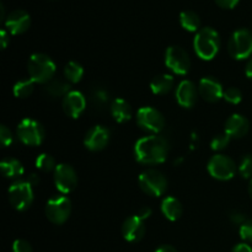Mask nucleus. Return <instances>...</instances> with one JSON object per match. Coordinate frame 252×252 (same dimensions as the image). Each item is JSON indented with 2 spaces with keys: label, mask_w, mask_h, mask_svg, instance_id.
<instances>
[{
  "label": "nucleus",
  "mask_w": 252,
  "mask_h": 252,
  "mask_svg": "<svg viewBox=\"0 0 252 252\" xmlns=\"http://www.w3.org/2000/svg\"><path fill=\"white\" fill-rule=\"evenodd\" d=\"M137 216L140 217V218H142L143 220H144V219L149 218V217L152 216V209L148 208V207H143V208L139 209V212H138Z\"/></svg>",
  "instance_id": "nucleus-39"
},
{
  "label": "nucleus",
  "mask_w": 252,
  "mask_h": 252,
  "mask_svg": "<svg viewBox=\"0 0 252 252\" xmlns=\"http://www.w3.org/2000/svg\"><path fill=\"white\" fill-rule=\"evenodd\" d=\"M182 212H184V208L179 199L175 197L164 198L161 203V213L164 214L165 218L171 221H176L181 218Z\"/></svg>",
  "instance_id": "nucleus-21"
},
{
  "label": "nucleus",
  "mask_w": 252,
  "mask_h": 252,
  "mask_svg": "<svg viewBox=\"0 0 252 252\" xmlns=\"http://www.w3.org/2000/svg\"><path fill=\"white\" fill-rule=\"evenodd\" d=\"M139 187L144 193L153 197H160L166 192L167 179L160 171L148 169L139 175Z\"/></svg>",
  "instance_id": "nucleus-4"
},
{
  "label": "nucleus",
  "mask_w": 252,
  "mask_h": 252,
  "mask_svg": "<svg viewBox=\"0 0 252 252\" xmlns=\"http://www.w3.org/2000/svg\"><path fill=\"white\" fill-rule=\"evenodd\" d=\"M12 252H33V251H32V246L30 245L29 241L24 240V239H17V240H15L14 245H12Z\"/></svg>",
  "instance_id": "nucleus-35"
},
{
  "label": "nucleus",
  "mask_w": 252,
  "mask_h": 252,
  "mask_svg": "<svg viewBox=\"0 0 252 252\" xmlns=\"http://www.w3.org/2000/svg\"><path fill=\"white\" fill-rule=\"evenodd\" d=\"M110 142V130L103 126H95L86 132L84 145L91 152H100L105 149Z\"/></svg>",
  "instance_id": "nucleus-13"
},
{
  "label": "nucleus",
  "mask_w": 252,
  "mask_h": 252,
  "mask_svg": "<svg viewBox=\"0 0 252 252\" xmlns=\"http://www.w3.org/2000/svg\"><path fill=\"white\" fill-rule=\"evenodd\" d=\"M0 169H1L2 175L6 179H19L25 172L21 162L17 159H12V158H7V159L2 160L0 162Z\"/></svg>",
  "instance_id": "nucleus-23"
},
{
  "label": "nucleus",
  "mask_w": 252,
  "mask_h": 252,
  "mask_svg": "<svg viewBox=\"0 0 252 252\" xmlns=\"http://www.w3.org/2000/svg\"><path fill=\"white\" fill-rule=\"evenodd\" d=\"M31 17L25 10H14L5 19V27L12 34H21L30 29Z\"/></svg>",
  "instance_id": "nucleus-16"
},
{
  "label": "nucleus",
  "mask_w": 252,
  "mask_h": 252,
  "mask_svg": "<svg viewBox=\"0 0 252 252\" xmlns=\"http://www.w3.org/2000/svg\"><path fill=\"white\" fill-rule=\"evenodd\" d=\"M229 54L236 61H244L252 54V33L249 30L240 29L231 34L228 43Z\"/></svg>",
  "instance_id": "nucleus-5"
},
{
  "label": "nucleus",
  "mask_w": 252,
  "mask_h": 252,
  "mask_svg": "<svg viewBox=\"0 0 252 252\" xmlns=\"http://www.w3.org/2000/svg\"><path fill=\"white\" fill-rule=\"evenodd\" d=\"M0 140H1L2 147H9V145L12 143V140H14L12 132L4 125L0 127Z\"/></svg>",
  "instance_id": "nucleus-33"
},
{
  "label": "nucleus",
  "mask_w": 252,
  "mask_h": 252,
  "mask_svg": "<svg viewBox=\"0 0 252 252\" xmlns=\"http://www.w3.org/2000/svg\"><path fill=\"white\" fill-rule=\"evenodd\" d=\"M198 94L196 85L192 81L182 80L176 89V100L182 107L192 108L196 105Z\"/></svg>",
  "instance_id": "nucleus-18"
},
{
  "label": "nucleus",
  "mask_w": 252,
  "mask_h": 252,
  "mask_svg": "<svg viewBox=\"0 0 252 252\" xmlns=\"http://www.w3.org/2000/svg\"><path fill=\"white\" fill-rule=\"evenodd\" d=\"M230 220L233 224L241 226L246 221V218L244 216V213H241L240 211H233L230 213Z\"/></svg>",
  "instance_id": "nucleus-36"
},
{
  "label": "nucleus",
  "mask_w": 252,
  "mask_h": 252,
  "mask_svg": "<svg viewBox=\"0 0 252 252\" xmlns=\"http://www.w3.org/2000/svg\"><path fill=\"white\" fill-rule=\"evenodd\" d=\"M93 101L95 106H103L108 101V94L102 89H97L93 93Z\"/></svg>",
  "instance_id": "nucleus-34"
},
{
  "label": "nucleus",
  "mask_w": 252,
  "mask_h": 252,
  "mask_svg": "<svg viewBox=\"0 0 252 252\" xmlns=\"http://www.w3.org/2000/svg\"><path fill=\"white\" fill-rule=\"evenodd\" d=\"M27 181L32 185V186H36V185L39 184V176L37 174H32L29 176V180Z\"/></svg>",
  "instance_id": "nucleus-42"
},
{
  "label": "nucleus",
  "mask_w": 252,
  "mask_h": 252,
  "mask_svg": "<svg viewBox=\"0 0 252 252\" xmlns=\"http://www.w3.org/2000/svg\"><path fill=\"white\" fill-rule=\"evenodd\" d=\"M239 233H240V236L243 240H245L246 243L252 244V219L246 220L245 223L240 226Z\"/></svg>",
  "instance_id": "nucleus-32"
},
{
  "label": "nucleus",
  "mask_w": 252,
  "mask_h": 252,
  "mask_svg": "<svg viewBox=\"0 0 252 252\" xmlns=\"http://www.w3.org/2000/svg\"><path fill=\"white\" fill-rule=\"evenodd\" d=\"M64 76L68 83H79L84 76V68L76 62H69L64 68Z\"/></svg>",
  "instance_id": "nucleus-26"
},
{
  "label": "nucleus",
  "mask_w": 252,
  "mask_h": 252,
  "mask_svg": "<svg viewBox=\"0 0 252 252\" xmlns=\"http://www.w3.org/2000/svg\"><path fill=\"white\" fill-rule=\"evenodd\" d=\"M44 135L46 133L41 123L32 118H25L17 126V137L29 147L41 145L44 140Z\"/></svg>",
  "instance_id": "nucleus-7"
},
{
  "label": "nucleus",
  "mask_w": 252,
  "mask_h": 252,
  "mask_svg": "<svg viewBox=\"0 0 252 252\" xmlns=\"http://www.w3.org/2000/svg\"><path fill=\"white\" fill-rule=\"evenodd\" d=\"M155 252H177V250L171 245H161L155 250Z\"/></svg>",
  "instance_id": "nucleus-41"
},
{
  "label": "nucleus",
  "mask_w": 252,
  "mask_h": 252,
  "mask_svg": "<svg viewBox=\"0 0 252 252\" xmlns=\"http://www.w3.org/2000/svg\"><path fill=\"white\" fill-rule=\"evenodd\" d=\"M230 139L231 138L229 137L225 132L221 133V134L216 135L211 142L212 150H214V152H220V150H224L226 147H228L229 143H230Z\"/></svg>",
  "instance_id": "nucleus-29"
},
{
  "label": "nucleus",
  "mask_w": 252,
  "mask_h": 252,
  "mask_svg": "<svg viewBox=\"0 0 252 252\" xmlns=\"http://www.w3.org/2000/svg\"><path fill=\"white\" fill-rule=\"evenodd\" d=\"M30 79L36 84H48L56 74V63L44 53H34L30 57L29 64Z\"/></svg>",
  "instance_id": "nucleus-3"
},
{
  "label": "nucleus",
  "mask_w": 252,
  "mask_h": 252,
  "mask_svg": "<svg viewBox=\"0 0 252 252\" xmlns=\"http://www.w3.org/2000/svg\"><path fill=\"white\" fill-rule=\"evenodd\" d=\"M193 48L197 56L203 61H212L220 48V37L212 27H203L196 33Z\"/></svg>",
  "instance_id": "nucleus-2"
},
{
  "label": "nucleus",
  "mask_w": 252,
  "mask_h": 252,
  "mask_svg": "<svg viewBox=\"0 0 252 252\" xmlns=\"http://www.w3.org/2000/svg\"><path fill=\"white\" fill-rule=\"evenodd\" d=\"M169 154V143L160 135H147L135 143L134 157L144 165L161 164Z\"/></svg>",
  "instance_id": "nucleus-1"
},
{
  "label": "nucleus",
  "mask_w": 252,
  "mask_h": 252,
  "mask_svg": "<svg viewBox=\"0 0 252 252\" xmlns=\"http://www.w3.org/2000/svg\"><path fill=\"white\" fill-rule=\"evenodd\" d=\"M70 85L69 83L63 80H51L48 84L44 86V91L47 95L52 96V97H65L69 93H70Z\"/></svg>",
  "instance_id": "nucleus-25"
},
{
  "label": "nucleus",
  "mask_w": 252,
  "mask_h": 252,
  "mask_svg": "<svg viewBox=\"0 0 252 252\" xmlns=\"http://www.w3.org/2000/svg\"><path fill=\"white\" fill-rule=\"evenodd\" d=\"M198 93L204 101L212 103L217 102L224 96L223 85L213 76H206V78L201 79L198 85Z\"/></svg>",
  "instance_id": "nucleus-14"
},
{
  "label": "nucleus",
  "mask_w": 252,
  "mask_h": 252,
  "mask_svg": "<svg viewBox=\"0 0 252 252\" xmlns=\"http://www.w3.org/2000/svg\"><path fill=\"white\" fill-rule=\"evenodd\" d=\"M216 2L223 9H233L238 5L239 0H216Z\"/></svg>",
  "instance_id": "nucleus-37"
},
{
  "label": "nucleus",
  "mask_w": 252,
  "mask_h": 252,
  "mask_svg": "<svg viewBox=\"0 0 252 252\" xmlns=\"http://www.w3.org/2000/svg\"><path fill=\"white\" fill-rule=\"evenodd\" d=\"M111 115L117 123H125L132 118V107L123 98H115L111 103Z\"/></svg>",
  "instance_id": "nucleus-20"
},
{
  "label": "nucleus",
  "mask_w": 252,
  "mask_h": 252,
  "mask_svg": "<svg viewBox=\"0 0 252 252\" xmlns=\"http://www.w3.org/2000/svg\"><path fill=\"white\" fill-rule=\"evenodd\" d=\"M144 220L138 216H132L122 224V235L128 243H138L144 238Z\"/></svg>",
  "instance_id": "nucleus-15"
},
{
  "label": "nucleus",
  "mask_w": 252,
  "mask_h": 252,
  "mask_svg": "<svg viewBox=\"0 0 252 252\" xmlns=\"http://www.w3.org/2000/svg\"><path fill=\"white\" fill-rule=\"evenodd\" d=\"M239 172L244 179H252V155L248 154L241 159Z\"/></svg>",
  "instance_id": "nucleus-30"
},
{
  "label": "nucleus",
  "mask_w": 252,
  "mask_h": 252,
  "mask_svg": "<svg viewBox=\"0 0 252 252\" xmlns=\"http://www.w3.org/2000/svg\"><path fill=\"white\" fill-rule=\"evenodd\" d=\"M165 65L174 74L186 75L191 66V58L182 47L170 46L165 53Z\"/></svg>",
  "instance_id": "nucleus-10"
},
{
  "label": "nucleus",
  "mask_w": 252,
  "mask_h": 252,
  "mask_svg": "<svg viewBox=\"0 0 252 252\" xmlns=\"http://www.w3.org/2000/svg\"><path fill=\"white\" fill-rule=\"evenodd\" d=\"M137 123L142 129L152 133H159L165 127V118L157 108L145 106L137 112Z\"/></svg>",
  "instance_id": "nucleus-11"
},
{
  "label": "nucleus",
  "mask_w": 252,
  "mask_h": 252,
  "mask_svg": "<svg viewBox=\"0 0 252 252\" xmlns=\"http://www.w3.org/2000/svg\"><path fill=\"white\" fill-rule=\"evenodd\" d=\"M34 84L31 79H25V80L17 81L14 85V95L19 98H26L33 93Z\"/></svg>",
  "instance_id": "nucleus-27"
},
{
  "label": "nucleus",
  "mask_w": 252,
  "mask_h": 252,
  "mask_svg": "<svg viewBox=\"0 0 252 252\" xmlns=\"http://www.w3.org/2000/svg\"><path fill=\"white\" fill-rule=\"evenodd\" d=\"M86 108V98L80 91H70L63 98V111L68 117L79 118Z\"/></svg>",
  "instance_id": "nucleus-17"
},
{
  "label": "nucleus",
  "mask_w": 252,
  "mask_h": 252,
  "mask_svg": "<svg viewBox=\"0 0 252 252\" xmlns=\"http://www.w3.org/2000/svg\"><path fill=\"white\" fill-rule=\"evenodd\" d=\"M46 216L51 223L62 225L68 220L71 212V202L65 196H54L46 204Z\"/></svg>",
  "instance_id": "nucleus-8"
},
{
  "label": "nucleus",
  "mask_w": 252,
  "mask_h": 252,
  "mask_svg": "<svg viewBox=\"0 0 252 252\" xmlns=\"http://www.w3.org/2000/svg\"><path fill=\"white\" fill-rule=\"evenodd\" d=\"M0 41H1L2 49L6 48L7 43H9V38H7V33L5 30H1V31H0Z\"/></svg>",
  "instance_id": "nucleus-40"
},
{
  "label": "nucleus",
  "mask_w": 252,
  "mask_h": 252,
  "mask_svg": "<svg viewBox=\"0 0 252 252\" xmlns=\"http://www.w3.org/2000/svg\"><path fill=\"white\" fill-rule=\"evenodd\" d=\"M54 184L57 189L62 193H70L75 189L78 185V176L76 172L70 165L59 164L54 170Z\"/></svg>",
  "instance_id": "nucleus-12"
},
{
  "label": "nucleus",
  "mask_w": 252,
  "mask_h": 252,
  "mask_svg": "<svg viewBox=\"0 0 252 252\" xmlns=\"http://www.w3.org/2000/svg\"><path fill=\"white\" fill-rule=\"evenodd\" d=\"M207 169L213 179L219 181H228L235 176L236 165L231 158L223 154H217L211 158Z\"/></svg>",
  "instance_id": "nucleus-9"
},
{
  "label": "nucleus",
  "mask_w": 252,
  "mask_h": 252,
  "mask_svg": "<svg viewBox=\"0 0 252 252\" xmlns=\"http://www.w3.org/2000/svg\"><path fill=\"white\" fill-rule=\"evenodd\" d=\"M245 73H246V75H248V78L252 79V58L250 59V61H249L248 65H246Z\"/></svg>",
  "instance_id": "nucleus-43"
},
{
  "label": "nucleus",
  "mask_w": 252,
  "mask_h": 252,
  "mask_svg": "<svg viewBox=\"0 0 252 252\" xmlns=\"http://www.w3.org/2000/svg\"><path fill=\"white\" fill-rule=\"evenodd\" d=\"M180 24L187 31L198 32L199 26H201V19L192 10H185L180 14Z\"/></svg>",
  "instance_id": "nucleus-24"
},
{
  "label": "nucleus",
  "mask_w": 252,
  "mask_h": 252,
  "mask_svg": "<svg viewBox=\"0 0 252 252\" xmlns=\"http://www.w3.org/2000/svg\"><path fill=\"white\" fill-rule=\"evenodd\" d=\"M249 194H250V197L252 198V179L250 181V185H249Z\"/></svg>",
  "instance_id": "nucleus-44"
},
{
  "label": "nucleus",
  "mask_w": 252,
  "mask_h": 252,
  "mask_svg": "<svg viewBox=\"0 0 252 252\" xmlns=\"http://www.w3.org/2000/svg\"><path fill=\"white\" fill-rule=\"evenodd\" d=\"M36 166L38 167L39 170H42V171L49 172V171H54V170H56L57 164H56V160H54L53 157H51L49 154L43 153V154H41L37 157Z\"/></svg>",
  "instance_id": "nucleus-28"
},
{
  "label": "nucleus",
  "mask_w": 252,
  "mask_h": 252,
  "mask_svg": "<svg viewBox=\"0 0 252 252\" xmlns=\"http://www.w3.org/2000/svg\"><path fill=\"white\" fill-rule=\"evenodd\" d=\"M223 97L231 105H238L243 100V94L238 88H229L224 91Z\"/></svg>",
  "instance_id": "nucleus-31"
},
{
  "label": "nucleus",
  "mask_w": 252,
  "mask_h": 252,
  "mask_svg": "<svg viewBox=\"0 0 252 252\" xmlns=\"http://www.w3.org/2000/svg\"><path fill=\"white\" fill-rule=\"evenodd\" d=\"M249 130H250V123H249L248 118L244 117L243 115L235 113L226 120L225 133L230 138L240 139L248 134Z\"/></svg>",
  "instance_id": "nucleus-19"
},
{
  "label": "nucleus",
  "mask_w": 252,
  "mask_h": 252,
  "mask_svg": "<svg viewBox=\"0 0 252 252\" xmlns=\"http://www.w3.org/2000/svg\"><path fill=\"white\" fill-rule=\"evenodd\" d=\"M174 76L170 75V74H160L153 79L152 83H150V89L155 95H165V94L171 91V89L174 88Z\"/></svg>",
  "instance_id": "nucleus-22"
},
{
  "label": "nucleus",
  "mask_w": 252,
  "mask_h": 252,
  "mask_svg": "<svg viewBox=\"0 0 252 252\" xmlns=\"http://www.w3.org/2000/svg\"><path fill=\"white\" fill-rule=\"evenodd\" d=\"M231 252H252V248L249 245V244L241 243V244H238L236 246H234L233 251Z\"/></svg>",
  "instance_id": "nucleus-38"
},
{
  "label": "nucleus",
  "mask_w": 252,
  "mask_h": 252,
  "mask_svg": "<svg viewBox=\"0 0 252 252\" xmlns=\"http://www.w3.org/2000/svg\"><path fill=\"white\" fill-rule=\"evenodd\" d=\"M33 186L29 181H16L9 189V201L16 211H26L33 203Z\"/></svg>",
  "instance_id": "nucleus-6"
}]
</instances>
